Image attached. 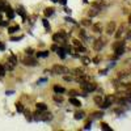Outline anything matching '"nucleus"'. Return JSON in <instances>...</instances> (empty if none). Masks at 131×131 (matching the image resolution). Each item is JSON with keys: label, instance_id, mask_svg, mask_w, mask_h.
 <instances>
[{"label": "nucleus", "instance_id": "obj_10", "mask_svg": "<svg viewBox=\"0 0 131 131\" xmlns=\"http://www.w3.org/2000/svg\"><path fill=\"white\" fill-rule=\"evenodd\" d=\"M70 104H71V105H73V106H76V107H80V106H81V102L78 100V98H75L73 96L70 98Z\"/></svg>", "mask_w": 131, "mask_h": 131}, {"label": "nucleus", "instance_id": "obj_45", "mask_svg": "<svg viewBox=\"0 0 131 131\" xmlns=\"http://www.w3.org/2000/svg\"><path fill=\"white\" fill-rule=\"evenodd\" d=\"M128 24H131V15L128 16Z\"/></svg>", "mask_w": 131, "mask_h": 131}, {"label": "nucleus", "instance_id": "obj_17", "mask_svg": "<svg viewBox=\"0 0 131 131\" xmlns=\"http://www.w3.org/2000/svg\"><path fill=\"white\" fill-rule=\"evenodd\" d=\"M37 57L38 58H46V57H49V51H38Z\"/></svg>", "mask_w": 131, "mask_h": 131}, {"label": "nucleus", "instance_id": "obj_35", "mask_svg": "<svg viewBox=\"0 0 131 131\" xmlns=\"http://www.w3.org/2000/svg\"><path fill=\"white\" fill-rule=\"evenodd\" d=\"M101 126H102V130H112V128H110V127H109V126H107L106 123H102Z\"/></svg>", "mask_w": 131, "mask_h": 131}, {"label": "nucleus", "instance_id": "obj_8", "mask_svg": "<svg viewBox=\"0 0 131 131\" xmlns=\"http://www.w3.org/2000/svg\"><path fill=\"white\" fill-rule=\"evenodd\" d=\"M52 119V114L51 113H47V112H42V115H41V121L43 122H49Z\"/></svg>", "mask_w": 131, "mask_h": 131}, {"label": "nucleus", "instance_id": "obj_12", "mask_svg": "<svg viewBox=\"0 0 131 131\" xmlns=\"http://www.w3.org/2000/svg\"><path fill=\"white\" fill-rule=\"evenodd\" d=\"M52 100L55 101V102H58V104H62L64 98H63V96H60V93H57V94L52 96Z\"/></svg>", "mask_w": 131, "mask_h": 131}, {"label": "nucleus", "instance_id": "obj_4", "mask_svg": "<svg viewBox=\"0 0 131 131\" xmlns=\"http://www.w3.org/2000/svg\"><path fill=\"white\" fill-rule=\"evenodd\" d=\"M81 89L84 91V92H93L94 89H96V84H93V83H88V81H83L81 83Z\"/></svg>", "mask_w": 131, "mask_h": 131}, {"label": "nucleus", "instance_id": "obj_33", "mask_svg": "<svg viewBox=\"0 0 131 131\" xmlns=\"http://www.w3.org/2000/svg\"><path fill=\"white\" fill-rule=\"evenodd\" d=\"M10 39H12V41H20V39H23V36H18V37H10Z\"/></svg>", "mask_w": 131, "mask_h": 131}, {"label": "nucleus", "instance_id": "obj_25", "mask_svg": "<svg viewBox=\"0 0 131 131\" xmlns=\"http://www.w3.org/2000/svg\"><path fill=\"white\" fill-rule=\"evenodd\" d=\"M42 24H43V26H45V29L49 31L50 30V25H49V21H47V18H43L42 20Z\"/></svg>", "mask_w": 131, "mask_h": 131}, {"label": "nucleus", "instance_id": "obj_15", "mask_svg": "<svg viewBox=\"0 0 131 131\" xmlns=\"http://www.w3.org/2000/svg\"><path fill=\"white\" fill-rule=\"evenodd\" d=\"M54 92H55V93H64L66 92V89L64 88H62V86H59V85H55V86H54Z\"/></svg>", "mask_w": 131, "mask_h": 131}, {"label": "nucleus", "instance_id": "obj_40", "mask_svg": "<svg viewBox=\"0 0 131 131\" xmlns=\"http://www.w3.org/2000/svg\"><path fill=\"white\" fill-rule=\"evenodd\" d=\"M66 21H68V23H75V21H73L71 17H66Z\"/></svg>", "mask_w": 131, "mask_h": 131}, {"label": "nucleus", "instance_id": "obj_1", "mask_svg": "<svg viewBox=\"0 0 131 131\" xmlns=\"http://www.w3.org/2000/svg\"><path fill=\"white\" fill-rule=\"evenodd\" d=\"M52 72L55 75H66V73H68V68L60 64H55V66H52Z\"/></svg>", "mask_w": 131, "mask_h": 131}, {"label": "nucleus", "instance_id": "obj_16", "mask_svg": "<svg viewBox=\"0 0 131 131\" xmlns=\"http://www.w3.org/2000/svg\"><path fill=\"white\" fill-rule=\"evenodd\" d=\"M57 51H58V55H59L60 59H64L66 58V50L64 49H58Z\"/></svg>", "mask_w": 131, "mask_h": 131}, {"label": "nucleus", "instance_id": "obj_11", "mask_svg": "<svg viewBox=\"0 0 131 131\" xmlns=\"http://www.w3.org/2000/svg\"><path fill=\"white\" fill-rule=\"evenodd\" d=\"M125 25H121V26H119V29L117 30V33H115V37L117 38H121L122 36H123V33H125Z\"/></svg>", "mask_w": 131, "mask_h": 131}, {"label": "nucleus", "instance_id": "obj_43", "mask_svg": "<svg viewBox=\"0 0 131 131\" xmlns=\"http://www.w3.org/2000/svg\"><path fill=\"white\" fill-rule=\"evenodd\" d=\"M5 49V45L4 43H0V50H4Z\"/></svg>", "mask_w": 131, "mask_h": 131}, {"label": "nucleus", "instance_id": "obj_18", "mask_svg": "<svg viewBox=\"0 0 131 131\" xmlns=\"http://www.w3.org/2000/svg\"><path fill=\"white\" fill-rule=\"evenodd\" d=\"M20 29V26L18 25H15V26H10L9 29H8V33H9V34H13V33H16L17 30Z\"/></svg>", "mask_w": 131, "mask_h": 131}, {"label": "nucleus", "instance_id": "obj_34", "mask_svg": "<svg viewBox=\"0 0 131 131\" xmlns=\"http://www.w3.org/2000/svg\"><path fill=\"white\" fill-rule=\"evenodd\" d=\"M8 21H0V26H8Z\"/></svg>", "mask_w": 131, "mask_h": 131}, {"label": "nucleus", "instance_id": "obj_9", "mask_svg": "<svg viewBox=\"0 0 131 131\" xmlns=\"http://www.w3.org/2000/svg\"><path fill=\"white\" fill-rule=\"evenodd\" d=\"M36 109H37L38 112H46V110H47V105H46L45 102H43V104L39 102V104L36 105Z\"/></svg>", "mask_w": 131, "mask_h": 131}, {"label": "nucleus", "instance_id": "obj_20", "mask_svg": "<svg viewBox=\"0 0 131 131\" xmlns=\"http://www.w3.org/2000/svg\"><path fill=\"white\" fill-rule=\"evenodd\" d=\"M98 15V9L96 8V9H91L89 12H88V16L89 17H94V16H97Z\"/></svg>", "mask_w": 131, "mask_h": 131}, {"label": "nucleus", "instance_id": "obj_36", "mask_svg": "<svg viewBox=\"0 0 131 131\" xmlns=\"http://www.w3.org/2000/svg\"><path fill=\"white\" fill-rule=\"evenodd\" d=\"M33 52H34V50H31V49H26V54H28V55H33Z\"/></svg>", "mask_w": 131, "mask_h": 131}, {"label": "nucleus", "instance_id": "obj_30", "mask_svg": "<svg viewBox=\"0 0 131 131\" xmlns=\"http://www.w3.org/2000/svg\"><path fill=\"white\" fill-rule=\"evenodd\" d=\"M81 24H83L84 26H89V25H91V21H89V20H83Z\"/></svg>", "mask_w": 131, "mask_h": 131}, {"label": "nucleus", "instance_id": "obj_44", "mask_svg": "<svg viewBox=\"0 0 131 131\" xmlns=\"http://www.w3.org/2000/svg\"><path fill=\"white\" fill-rule=\"evenodd\" d=\"M64 80H67V81H71V80H72V78H68V76H66V78H64Z\"/></svg>", "mask_w": 131, "mask_h": 131}, {"label": "nucleus", "instance_id": "obj_31", "mask_svg": "<svg viewBox=\"0 0 131 131\" xmlns=\"http://www.w3.org/2000/svg\"><path fill=\"white\" fill-rule=\"evenodd\" d=\"M80 37H81L83 39H86V38H88V37H86V33H85L84 30H81V31H80Z\"/></svg>", "mask_w": 131, "mask_h": 131}, {"label": "nucleus", "instance_id": "obj_7", "mask_svg": "<svg viewBox=\"0 0 131 131\" xmlns=\"http://www.w3.org/2000/svg\"><path fill=\"white\" fill-rule=\"evenodd\" d=\"M4 10H5V13H7V17H8L9 20H13V18H15V15H16V13H15V10H13L12 8H10L9 5H7Z\"/></svg>", "mask_w": 131, "mask_h": 131}, {"label": "nucleus", "instance_id": "obj_26", "mask_svg": "<svg viewBox=\"0 0 131 131\" xmlns=\"http://www.w3.org/2000/svg\"><path fill=\"white\" fill-rule=\"evenodd\" d=\"M114 51H115V55L119 57V55H122V54L125 52V47H119V49H117V50H114Z\"/></svg>", "mask_w": 131, "mask_h": 131}, {"label": "nucleus", "instance_id": "obj_3", "mask_svg": "<svg viewBox=\"0 0 131 131\" xmlns=\"http://www.w3.org/2000/svg\"><path fill=\"white\" fill-rule=\"evenodd\" d=\"M66 38H67V34L63 31V30H59L58 33H55V34L52 36V39L55 41V42H58V43H62V42H64L66 41Z\"/></svg>", "mask_w": 131, "mask_h": 131}, {"label": "nucleus", "instance_id": "obj_41", "mask_svg": "<svg viewBox=\"0 0 131 131\" xmlns=\"http://www.w3.org/2000/svg\"><path fill=\"white\" fill-rule=\"evenodd\" d=\"M51 50H52V51H57V50H58V46H55V45H52V46H51Z\"/></svg>", "mask_w": 131, "mask_h": 131}, {"label": "nucleus", "instance_id": "obj_27", "mask_svg": "<svg viewBox=\"0 0 131 131\" xmlns=\"http://www.w3.org/2000/svg\"><path fill=\"white\" fill-rule=\"evenodd\" d=\"M5 76V67L0 64V78H4Z\"/></svg>", "mask_w": 131, "mask_h": 131}, {"label": "nucleus", "instance_id": "obj_29", "mask_svg": "<svg viewBox=\"0 0 131 131\" xmlns=\"http://www.w3.org/2000/svg\"><path fill=\"white\" fill-rule=\"evenodd\" d=\"M94 102H96L97 105H101V104H102V98H101L100 96H96V97H94Z\"/></svg>", "mask_w": 131, "mask_h": 131}, {"label": "nucleus", "instance_id": "obj_22", "mask_svg": "<svg viewBox=\"0 0 131 131\" xmlns=\"http://www.w3.org/2000/svg\"><path fill=\"white\" fill-rule=\"evenodd\" d=\"M16 110H17L18 113H23V112H24V106L21 105V102H16Z\"/></svg>", "mask_w": 131, "mask_h": 131}, {"label": "nucleus", "instance_id": "obj_42", "mask_svg": "<svg viewBox=\"0 0 131 131\" xmlns=\"http://www.w3.org/2000/svg\"><path fill=\"white\" fill-rule=\"evenodd\" d=\"M59 3L63 4V5H66V4H67V0H59Z\"/></svg>", "mask_w": 131, "mask_h": 131}, {"label": "nucleus", "instance_id": "obj_28", "mask_svg": "<svg viewBox=\"0 0 131 131\" xmlns=\"http://www.w3.org/2000/svg\"><path fill=\"white\" fill-rule=\"evenodd\" d=\"M84 117V113L83 112H78V113H75V119H81Z\"/></svg>", "mask_w": 131, "mask_h": 131}, {"label": "nucleus", "instance_id": "obj_32", "mask_svg": "<svg viewBox=\"0 0 131 131\" xmlns=\"http://www.w3.org/2000/svg\"><path fill=\"white\" fill-rule=\"evenodd\" d=\"M81 62H83V64H85V66H86V64H89V62H91V60H89L88 58H81Z\"/></svg>", "mask_w": 131, "mask_h": 131}, {"label": "nucleus", "instance_id": "obj_6", "mask_svg": "<svg viewBox=\"0 0 131 131\" xmlns=\"http://www.w3.org/2000/svg\"><path fill=\"white\" fill-rule=\"evenodd\" d=\"M114 31H115V23H114V21H110V23L106 25V33L109 36H112Z\"/></svg>", "mask_w": 131, "mask_h": 131}, {"label": "nucleus", "instance_id": "obj_24", "mask_svg": "<svg viewBox=\"0 0 131 131\" xmlns=\"http://www.w3.org/2000/svg\"><path fill=\"white\" fill-rule=\"evenodd\" d=\"M73 75L78 78V76H81V75H84V72H83V70H80V68H76V70H73Z\"/></svg>", "mask_w": 131, "mask_h": 131}, {"label": "nucleus", "instance_id": "obj_14", "mask_svg": "<svg viewBox=\"0 0 131 131\" xmlns=\"http://www.w3.org/2000/svg\"><path fill=\"white\" fill-rule=\"evenodd\" d=\"M54 15V8H46L45 9V17H50Z\"/></svg>", "mask_w": 131, "mask_h": 131}, {"label": "nucleus", "instance_id": "obj_19", "mask_svg": "<svg viewBox=\"0 0 131 131\" xmlns=\"http://www.w3.org/2000/svg\"><path fill=\"white\" fill-rule=\"evenodd\" d=\"M17 13L23 17L24 20H25V17H26V13H25V10H24V8H21V7H18V9H17Z\"/></svg>", "mask_w": 131, "mask_h": 131}, {"label": "nucleus", "instance_id": "obj_5", "mask_svg": "<svg viewBox=\"0 0 131 131\" xmlns=\"http://www.w3.org/2000/svg\"><path fill=\"white\" fill-rule=\"evenodd\" d=\"M104 45H105V42L100 38V39H96L94 41V43H93V49L96 50V51H100L102 47H104Z\"/></svg>", "mask_w": 131, "mask_h": 131}, {"label": "nucleus", "instance_id": "obj_39", "mask_svg": "<svg viewBox=\"0 0 131 131\" xmlns=\"http://www.w3.org/2000/svg\"><path fill=\"white\" fill-rule=\"evenodd\" d=\"M70 93H71V96H75V97H76V96H78V94H79V93H78V92H76V91H71Z\"/></svg>", "mask_w": 131, "mask_h": 131}, {"label": "nucleus", "instance_id": "obj_2", "mask_svg": "<svg viewBox=\"0 0 131 131\" xmlns=\"http://www.w3.org/2000/svg\"><path fill=\"white\" fill-rule=\"evenodd\" d=\"M23 64L24 66H29V67H36V66H38V60L37 59H34L31 55H28V57H25V58H23Z\"/></svg>", "mask_w": 131, "mask_h": 131}, {"label": "nucleus", "instance_id": "obj_46", "mask_svg": "<svg viewBox=\"0 0 131 131\" xmlns=\"http://www.w3.org/2000/svg\"><path fill=\"white\" fill-rule=\"evenodd\" d=\"M52 3H59V0H51Z\"/></svg>", "mask_w": 131, "mask_h": 131}, {"label": "nucleus", "instance_id": "obj_37", "mask_svg": "<svg viewBox=\"0 0 131 131\" xmlns=\"http://www.w3.org/2000/svg\"><path fill=\"white\" fill-rule=\"evenodd\" d=\"M93 115H94V118H101L102 117V113H94Z\"/></svg>", "mask_w": 131, "mask_h": 131}, {"label": "nucleus", "instance_id": "obj_21", "mask_svg": "<svg viewBox=\"0 0 131 131\" xmlns=\"http://www.w3.org/2000/svg\"><path fill=\"white\" fill-rule=\"evenodd\" d=\"M119 47H125V42H117V43H114V46H113V49L114 50H117V49H119Z\"/></svg>", "mask_w": 131, "mask_h": 131}, {"label": "nucleus", "instance_id": "obj_23", "mask_svg": "<svg viewBox=\"0 0 131 131\" xmlns=\"http://www.w3.org/2000/svg\"><path fill=\"white\" fill-rule=\"evenodd\" d=\"M93 30H94V33H101V31H102L101 24H96V25L93 26Z\"/></svg>", "mask_w": 131, "mask_h": 131}, {"label": "nucleus", "instance_id": "obj_13", "mask_svg": "<svg viewBox=\"0 0 131 131\" xmlns=\"http://www.w3.org/2000/svg\"><path fill=\"white\" fill-rule=\"evenodd\" d=\"M8 63L12 64L13 67H15V66L17 64V58H16V55H13V54H12V55H9V57H8Z\"/></svg>", "mask_w": 131, "mask_h": 131}, {"label": "nucleus", "instance_id": "obj_38", "mask_svg": "<svg viewBox=\"0 0 131 131\" xmlns=\"http://www.w3.org/2000/svg\"><path fill=\"white\" fill-rule=\"evenodd\" d=\"M26 113V119H28V121H31V117H30V113L29 112H25Z\"/></svg>", "mask_w": 131, "mask_h": 131}, {"label": "nucleus", "instance_id": "obj_47", "mask_svg": "<svg viewBox=\"0 0 131 131\" xmlns=\"http://www.w3.org/2000/svg\"><path fill=\"white\" fill-rule=\"evenodd\" d=\"M0 20H2V15H0Z\"/></svg>", "mask_w": 131, "mask_h": 131}]
</instances>
